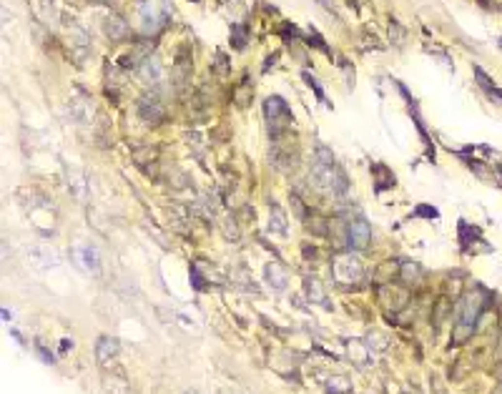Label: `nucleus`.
I'll return each mask as SVG.
<instances>
[{
    "mask_svg": "<svg viewBox=\"0 0 502 394\" xmlns=\"http://www.w3.org/2000/svg\"><path fill=\"white\" fill-rule=\"evenodd\" d=\"M28 256H31L33 266H38V269H55L61 264V256H58V251L50 249V246H31V249H28Z\"/></svg>",
    "mask_w": 502,
    "mask_h": 394,
    "instance_id": "6",
    "label": "nucleus"
},
{
    "mask_svg": "<svg viewBox=\"0 0 502 394\" xmlns=\"http://www.w3.org/2000/svg\"><path fill=\"white\" fill-rule=\"evenodd\" d=\"M492 394H502V382H500V384H497V389H495V392H492Z\"/></svg>",
    "mask_w": 502,
    "mask_h": 394,
    "instance_id": "23",
    "label": "nucleus"
},
{
    "mask_svg": "<svg viewBox=\"0 0 502 394\" xmlns=\"http://www.w3.org/2000/svg\"><path fill=\"white\" fill-rule=\"evenodd\" d=\"M482 314V299L469 294L462 299L460 304V314H457V322L452 327V339L454 344H462L472 337V331H475V324H477V316Z\"/></svg>",
    "mask_w": 502,
    "mask_h": 394,
    "instance_id": "1",
    "label": "nucleus"
},
{
    "mask_svg": "<svg viewBox=\"0 0 502 394\" xmlns=\"http://www.w3.org/2000/svg\"><path fill=\"white\" fill-rule=\"evenodd\" d=\"M269 229L274 231V233H286V216H284V211H282V206H271V216H269Z\"/></svg>",
    "mask_w": 502,
    "mask_h": 394,
    "instance_id": "12",
    "label": "nucleus"
},
{
    "mask_svg": "<svg viewBox=\"0 0 502 394\" xmlns=\"http://www.w3.org/2000/svg\"><path fill=\"white\" fill-rule=\"evenodd\" d=\"M3 316H5V322H13V312H8L5 306H3Z\"/></svg>",
    "mask_w": 502,
    "mask_h": 394,
    "instance_id": "22",
    "label": "nucleus"
},
{
    "mask_svg": "<svg viewBox=\"0 0 502 394\" xmlns=\"http://www.w3.org/2000/svg\"><path fill=\"white\" fill-rule=\"evenodd\" d=\"M96 3H108V0H96Z\"/></svg>",
    "mask_w": 502,
    "mask_h": 394,
    "instance_id": "25",
    "label": "nucleus"
},
{
    "mask_svg": "<svg viewBox=\"0 0 502 394\" xmlns=\"http://www.w3.org/2000/svg\"><path fill=\"white\" fill-rule=\"evenodd\" d=\"M164 16H166V13H161V10L153 5V0H143V3H141V23H143V31H146V33H153L156 28L166 20Z\"/></svg>",
    "mask_w": 502,
    "mask_h": 394,
    "instance_id": "7",
    "label": "nucleus"
},
{
    "mask_svg": "<svg viewBox=\"0 0 502 394\" xmlns=\"http://www.w3.org/2000/svg\"><path fill=\"white\" fill-rule=\"evenodd\" d=\"M231 33H234V48H244L246 46V28L244 25H234L231 28Z\"/></svg>",
    "mask_w": 502,
    "mask_h": 394,
    "instance_id": "18",
    "label": "nucleus"
},
{
    "mask_svg": "<svg viewBox=\"0 0 502 394\" xmlns=\"http://www.w3.org/2000/svg\"><path fill=\"white\" fill-rule=\"evenodd\" d=\"M141 76H143L146 81H153V83H156V81L161 78V63L156 61V58L149 55V58L143 61V66H141Z\"/></svg>",
    "mask_w": 502,
    "mask_h": 394,
    "instance_id": "13",
    "label": "nucleus"
},
{
    "mask_svg": "<svg viewBox=\"0 0 502 394\" xmlns=\"http://www.w3.org/2000/svg\"><path fill=\"white\" fill-rule=\"evenodd\" d=\"M369 239H372V229H369V224L364 221V218H354V221H349V226H347V244H349V249H364V246L369 244Z\"/></svg>",
    "mask_w": 502,
    "mask_h": 394,
    "instance_id": "4",
    "label": "nucleus"
},
{
    "mask_svg": "<svg viewBox=\"0 0 502 394\" xmlns=\"http://www.w3.org/2000/svg\"><path fill=\"white\" fill-rule=\"evenodd\" d=\"M304 81H306V85H309V88H314V93H317V98L321 100V103H327V98H324V91H321V85L314 81V76H312V73H309V70H304Z\"/></svg>",
    "mask_w": 502,
    "mask_h": 394,
    "instance_id": "17",
    "label": "nucleus"
},
{
    "mask_svg": "<svg viewBox=\"0 0 502 394\" xmlns=\"http://www.w3.org/2000/svg\"><path fill=\"white\" fill-rule=\"evenodd\" d=\"M332 271H334V279L342 281V284H357L362 279V261L351 254H342L332 261Z\"/></svg>",
    "mask_w": 502,
    "mask_h": 394,
    "instance_id": "2",
    "label": "nucleus"
},
{
    "mask_svg": "<svg viewBox=\"0 0 502 394\" xmlns=\"http://www.w3.org/2000/svg\"><path fill=\"white\" fill-rule=\"evenodd\" d=\"M309 43H314V46H317L319 50H329V48H327V43H324V40L319 38V33H314V31H309Z\"/></svg>",
    "mask_w": 502,
    "mask_h": 394,
    "instance_id": "20",
    "label": "nucleus"
},
{
    "mask_svg": "<svg viewBox=\"0 0 502 394\" xmlns=\"http://www.w3.org/2000/svg\"><path fill=\"white\" fill-rule=\"evenodd\" d=\"M267 284L274 289V291H284L286 289V269L282 264H276V261H271V264H267Z\"/></svg>",
    "mask_w": 502,
    "mask_h": 394,
    "instance_id": "9",
    "label": "nucleus"
},
{
    "mask_svg": "<svg viewBox=\"0 0 502 394\" xmlns=\"http://www.w3.org/2000/svg\"><path fill=\"white\" fill-rule=\"evenodd\" d=\"M35 352L43 357V361H46V364H53V361H55V359H53V354L46 349V344H43V342H35Z\"/></svg>",
    "mask_w": 502,
    "mask_h": 394,
    "instance_id": "19",
    "label": "nucleus"
},
{
    "mask_svg": "<svg viewBox=\"0 0 502 394\" xmlns=\"http://www.w3.org/2000/svg\"><path fill=\"white\" fill-rule=\"evenodd\" d=\"M73 261L88 274H96L98 266H100V259H98V251H96V246L91 244H81L73 249Z\"/></svg>",
    "mask_w": 502,
    "mask_h": 394,
    "instance_id": "5",
    "label": "nucleus"
},
{
    "mask_svg": "<svg viewBox=\"0 0 502 394\" xmlns=\"http://www.w3.org/2000/svg\"><path fill=\"white\" fill-rule=\"evenodd\" d=\"M351 387H349V382L344 377H332L329 382H327V392L329 394H344V392H349Z\"/></svg>",
    "mask_w": 502,
    "mask_h": 394,
    "instance_id": "15",
    "label": "nucleus"
},
{
    "mask_svg": "<svg viewBox=\"0 0 502 394\" xmlns=\"http://www.w3.org/2000/svg\"><path fill=\"white\" fill-rule=\"evenodd\" d=\"M138 113H141V118H146V121H151V115H153V118H158V115H161L158 98H156V96H146V98L141 100V106H138Z\"/></svg>",
    "mask_w": 502,
    "mask_h": 394,
    "instance_id": "11",
    "label": "nucleus"
},
{
    "mask_svg": "<svg viewBox=\"0 0 502 394\" xmlns=\"http://www.w3.org/2000/svg\"><path fill=\"white\" fill-rule=\"evenodd\" d=\"M402 279L404 281H417L419 279V266L409 264V261H402Z\"/></svg>",
    "mask_w": 502,
    "mask_h": 394,
    "instance_id": "16",
    "label": "nucleus"
},
{
    "mask_svg": "<svg viewBox=\"0 0 502 394\" xmlns=\"http://www.w3.org/2000/svg\"><path fill=\"white\" fill-rule=\"evenodd\" d=\"M118 354V339L116 337H98L96 342V359L98 364H108Z\"/></svg>",
    "mask_w": 502,
    "mask_h": 394,
    "instance_id": "8",
    "label": "nucleus"
},
{
    "mask_svg": "<svg viewBox=\"0 0 502 394\" xmlns=\"http://www.w3.org/2000/svg\"><path fill=\"white\" fill-rule=\"evenodd\" d=\"M264 111H267V118H269V126L274 133L282 131V126H289L291 123V108L286 106V100L282 96H269L267 103H264Z\"/></svg>",
    "mask_w": 502,
    "mask_h": 394,
    "instance_id": "3",
    "label": "nucleus"
},
{
    "mask_svg": "<svg viewBox=\"0 0 502 394\" xmlns=\"http://www.w3.org/2000/svg\"><path fill=\"white\" fill-rule=\"evenodd\" d=\"M417 213H427V216H432V218H437L439 213H437V209H430V206H419L417 209Z\"/></svg>",
    "mask_w": 502,
    "mask_h": 394,
    "instance_id": "21",
    "label": "nucleus"
},
{
    "mask_svg": "<svg viewBox=\"0 0 502 394\" xmlns=\"http://www.w3.org/2000/svg\"><path fill=\"white\" fill-rule=\"evenodd\" d=\"M106 31H108L111 38L121 40V38H126V33H128V25H126L123 18H111V20L106 23Z\"/></svg>",
    "mask_w": 502,
    "mask_h": 394,
    "instance_id": "14",
    "label": "nucleus"
},
{
    "mask_svg": "<svg viewBox=\"0 0 502 394\" xmlns=\"http://www.w3.org/2000/svg\"><path fill=\"white\" fill-rule=\"evenodd\" d=\"M184 394H199V392H196V389H186Z\"/></svg>",
    "mask_w": 502,
    "mask_h": 394,
    "instance_id": "24",
    "label": "nucleus"
},
{
    "mask_svg": "<svg viewBox=\"0 0 502 394\" xmlns=\"http://www.w3.org/2000/svg\"><path fill=\"white\" fill-rule=\"evenodd\" d=\"M304 286H306V294H309V301H314V304H321L324 309H329V301H327V294H324V289L321 284L314 279V276H309V279H304Z\"/></svg>",
    "mask_w": 502,
    "mask_h": 394,
    "instance_id": "10",
    "label": "nucleus"
}]
</instances>
